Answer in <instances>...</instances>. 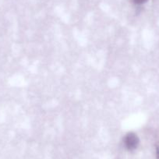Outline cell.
Masks as SVG:
<instances>
[{"label":"cell","mask_w":159,"mask_h":159,"mask_svg":"<svg viewBox=\"0 0 159 159\" xmlns=\"http://www.w3.org/2000/svg\"><path fill=\"white\" fill-rule=\"evenodd\" d=\"M139 142L140 140H139L138 137L132 132L126 134L124 138L125 146L129 151H134L137 149L139 145Z\"/></svg>","instance_id":"6da1fadb"},{"label":"cell","mask_w":159,"mask_h":159,"mask_svg":"<svg viewBox=\"0 0 159 159\" xmlns=\"http://www.w3.org/2000/svg\"><path fill=\"white\" fill-rule=\"evenodd\" d=\"M134 2L137 5H142V4H144L145 2H147L148 0H133Z\"/></svg>","instance_id":"7a4b0ae2"},{"label":"cell","mask_w":159,"mask_h":159,"mask_svg":"<svg viewBox=\"0 0 159 159\" xmlns=\"http://www.w3.org/2000/svg\"><path fill=\"white\" fill-rule=\"evenodd\" d=\"M157 157L159 159V145L157 147Z\"/></svg>","instance_id":"3957f363"}]
</instances>
